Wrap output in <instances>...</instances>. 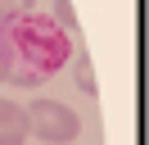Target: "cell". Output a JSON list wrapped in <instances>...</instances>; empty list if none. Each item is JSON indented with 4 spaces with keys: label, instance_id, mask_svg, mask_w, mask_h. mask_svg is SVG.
<instances>
[{
    "label": "cell",
    "instance_id": "cell-6",
    "mask_svg": "<svg viewBox=\"0 0 149 145\" xmlns=\"http://www.w3.org/2000/svg\"><path fill=\"white\" fill-rule=\"evenodd\" d=\"M72 72H77V86L86 91V95H95V68H91V54H77V63H72Z\"/></svg>",
    "mask_w": 149,
    "mask_h": 145
},
{
    "label": "cell",
    "instance_id": "cell-3",
    "mask_svg": "<svg viewBox=\"0 0 149 145\" xmlns=\"http://www.w3.org/2000/svg\"><path fill=\"white\" fill-rule=\"evenodd\" d=\"M27 141V113L14 100H0V145H23Z\"/></svg>",
    "mask_w": 149,
    "mask_h": 145
},
{
    "label": "cell",
    "instance_id": "cell-5",
    "mask_svg": "<svg viewBox=\"0 0 149 145\" xmlns=\"http://www.w3.org/2000/svg\"><path fill=\"white\" fill-rule=\"evenodd\" d=\"M32 5H36V0H0V27H9V23H18V18H27Z\"/></svg>",
    "mask_w": 149,
    "mask_h": 145
},
{
    "label": "cell",
    "instance_id": "cell-7",
    "mask_svg": "<svg viewBox=\"0 0 149 145\" xmlns=\"http://www.w3.org/2000/svg\"><path fill=\"white\" fill-rule=\"evenodd\" d=\"M9 72H14V45L5 36V27H0V82H9Z\"/></svg>",
    "mask_w": 149,
    "mask_h": 145
},
{
    "label": "cell",
    "instance_id": "cell-2",
    "mask_svg": "<svg viewBox=\"0 0 149 145\" xmlns=\"http://www.w3.org/2000/svg\"><path fill=\"white\" fill-rule=\"evenodd\" d=\"M23 113H27V136H36V141H45V145H68L81 132V118L68 104H59V100H36V104H27Z\"/></svg>",
    "mask_w": 149,
    "mask_h": 145
},
{
    "label": "cell",
    "instance_id": "cell-1",
    "mask_svg": "<svg viewBox=\"0 0 149 145\" xmlns=\"http://www.w3.org/2000/svg\"><path fill=\"white\" fill-rule=\"evenodd\" d=\"M5 36L14 45V72H9L14 86H41L68 63V36L45 14H27L18 23H9Z\"/></svg>",
    "mask_w": 149,
    "mask_h": 145
},
{
    "label": "cell",
    "instance_id": "cell-4",
    "mask_svg": "<svg viewBox=\"0 0 149 145\" xmlns=\"http://www.w3.org/2000/svg\"><path fill=\"white\" fill-rule=\"evenodd\" d=\"M50 23H54L59 32H77V9H72V0H54V9H50Z\"/></svg>",
    "mask_w": 149,
    "mask_h": 145
}]
</instances>
